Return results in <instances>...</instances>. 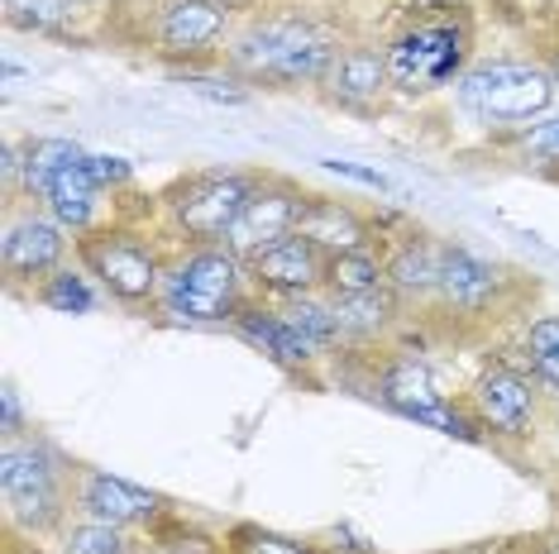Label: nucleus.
Instances as JSON below:
<instances>
[{
    "instance_id": "1",
    "label": "nucleus",
    "mask_w": 559,
    "mask_h": 554,
    "mask_svg": "<svg viewBox=\"0 0 559 554\" xmlns=\"http://www.w3.org/2000/svg\"><path fill=\"white\" fill-rule=\"evenodd\" d=\"M0 497H5L10 531H24V535L58 531L72 502L68 463H62L53 445H44L34 435L5 439L0 445Z\"/></svg>"
},
{
    "instance_id": "2",
    "label": "nucleus",
    "mask_w": 559,
    "mask_h": 554,
    "mask_svg": "<svg viewBox=\"0 0 559 554\" xmlns=\"http://www.w3.org/2000/svg\"><path fill=\"white\" fill-rule=\"evenodd\" d=\"M335 58H340L335 44L307 20H253L230 44V68L245 82H263V86L325 82Z\"/></svg>"
},
{
    "instance_id": "3",
    "label": "nucleus",
    "mask_w": 559,
    "mask_h": 554,
    "mask_svg": "<svg viewBox=\"0 0 559 554\" xmlns=\"http://www.w3.org/2000/svg\"><path fill=\"white\" fill-rule=\"evenodd\" d=\"M249 282L245 258H235L225 244H201L197 254H187L177 268L163 277V306L177 321H197V325H225L239 316V292Z\"/></svg>"
},
{
    "instance_id": "4",
    "label": "nucleus",
    "mask_w": 559,
    "mask_h": 554,
    "mask_svg": "<svg viewBox=\"0 0 559 554\" xmlns=\"http://www.w3.org/2000/svg\"><path fill=\"white\" fill-rule=\"evenodd\" d=\"M388 77L397 92L416 96V92H436L444 82H460L468 72V24L454 15L444 20H426V24H412L402 29L397 39L388 44Z\"/></svg>"
},
{
    "instance_id": "5",
    "label": "nucleus",
    "mask_w": 559,
    "mask_h": 554,
    "mask_svg": "<svg viewBox=\"0 0 559 554\" xmlns=\"http://www.w3.org/2000/svg\"><path fill=\"white\" fill-rule=\"evenodd\" d=\"M373 397L383 401V407H392L397 416H406V421L430 425V431H440V435L483 439L478 416L444 397L436 373H430L416 354H388L383 363H378L373 369Z\"/></svg>"
},
{
    "instance_id": "6",
    "label": "nucleus",
    "mask_w": 559,
    "mask_h": 554,
    "mask_svg": "<svg viewBox=\"0 0 559 554\" xmlns=\"http://www.w3.org/2000/svg\"><path fill=\"white\" fill-rule=\"evenodd\" d=\"M454 92L474 116L483 120H540L555 100L550 68H531V62H478L468 68Z\"/></svg>"
},
{
    "instance_id": "7",
    "label": "nucleus",
    "mask_w": 559,
    "mask_h": 554,
    "mask_svg": "<svg viewBox=\"0 0 559 554\" xmlns=\"http://www.w3.org/2000/svg\"><path fill=\"white\" fill-rule=\"evenodd\" d=\"M259 178H245V172H197V178L173 186V220L177 230L197 244H215L235 230L239 210L249 206Z\"/></svg>"
},
{
    "instance_id": "8",
    "label": "nucleus",
    "mask_w": 559,
    "mask_h": 554,
    "mask_svg": "<svg viewBox=\"0 0 559 554\" xmlns=\"http://www.w3.org/2000/svg\"><path fill=\"white\" fill-rule=\"evenodd\" d=\"M82 263L110 297L124 301V306L154 301L163 292V277H168L158 268L154 249H148L144 239L124 234V230H100L92 239H82Z\"/></svg>"
},
{
    "instance_id": "9",
    "label": "nucleus",
    "mask_w": 559,
    "mask_h": 554,
    "mask_svg": "<svg viewBox=\"0 0 559 554\" xmlns=\"http://www.w3.org/2000/svg\"><path fill=\"white\" fill-rule=\"evenodd\" d=\"M540 377L516 363H488L468 387V411L492 439H526L540 416Z\"/></svg>"
},
{
    "instance_id": "10",
    "label": "nucleus",
    "mask_w": 559,
    "mask_h": 554,
    "mask_svg": "<svg viewBox=\"0 0 559 554\" xmlns=\"http://www.w3.org/2000/svg\"><path fill=\"white\" fill-rule=\"evenodd\" d=\"M301 206H307V192H301L297 182H283V178H259V186H253L249 206L239 210L235 230L225 234V249H230L235 258H253L263 254V249H273L277 239H287L292 230H297V216Z\"/></svg>"
},
{
    "instance_id": "11",
    "label": "nucleus",
    "mask_w": 559,
    "mask_h": 554,
    "mask_svg": "<svg viewBox=\"0 0 559 554\" xmlns=\"http://www.w3.org/2000/svg\"><path fill=\"white\" fill-rule=\"evenodd\" d=\"M249 282L269 297H283V301H297V297H316L325 287V254L316 244H307L301 234H287L277 239L273 249L253 254L249 263Z\"/></svg>"
},
{
    "instance_id": "12",
    "label": "nucleus",
    "mask_w": 559,
    "mask_h": 554,
    "mask_svg": "<svg viewBox=\"0 0 559 554\" xmlns=\"http://www.w3.org/2000/svg\"><path fill=\"white\" fill-rule=\"evenodd\" d=\"M225 29H230V5L221 0H168L158 10L154 39L168 58H197L211 53L225 39Z\"/></svg>"
},
{
    "instance_id": "13",
    "label": "nucleus",
    "mask_w": 559,
    "mask_h": 554,
    "mask_svg": "<svg viewBox=\"0 0 559 554\" xmlns=\"http://www.w3.org/2000/svg\"><path fill=\"white\" fill-rule=\"evenodd\" d=\"M72 502L92 516V521H106V526H144L163 511L158 493L148 487H134L116 473H100V469H86L78 483H72Z\"/></svg>"
},
{
    "instance_id": "14",
    "label": "nucleus",
    "mask_w": 559,
    "mask_h": 554,
    "mask_svg": "<svg viewBox=\"0 0 559 554\" xmlns=\"http://www.w3.org/2000/svg\"><path fill=\"white\" fill-rule=\"evenodd\" d=\"M62 254H68V239H62V225L58 220H44V216H24L5 230L0 239V258H5V273L15 282H48L58 273Z\"/></svg>"
},
{
    "instance_id": "15",
    "label": "nucleus",
    "mask_w": 559,
    "mask_h": 554,
    "mask_svg": "<svg viewBox=\"0 0 559 554\" xmlns=\"http://www.w3.org/2000/svg\"><path fill=\"white\" fill-rule=\"evenodd\" d=\"M502 292V273L492 263L474 258L468 249H444V268H440V287L436 297L460 316H488L492 301Z\"/></svg>"
},
{
    "instance_id": "16",
    "label": "nucleus",
    "mask_w": 559,
    "mask_h": 554,
    "mask_svg": "<svg viewBox=\"0 0 559 554\" xmlns=\"http://www.w3.org/2000/svg\"><path fill=\"white\" fill-rule=\"evenodd\" d=\"M307 244H316L325 258L335 254H349V249H373V230L364 225L359 210H349L345 201L335 196H307V206H301L297 216V230Z\"/></svg>"
},
{
    "instance_id": "17",
    "label": "nucleus",
    "mask_w": 559,
    "mask_h": 554,
    "mask_svg": "<svg viewBox=\"0 0 559 554\" xmlns=\"http://www.w3.org/2000/svg\"><path fill=\"white\" fill-rule=\"evenodd\" d=\"M239 335L249 339L253 349H263L273 363H283V369H307V363L321 354V349L311 345L307 335L292 325L283 311H263V306H239V316L230 321Z\"/></svg>"
},
{
    "instance_id": "18",
    "label": "nucleus",
    "mask_w": 559,
    "mask_h": 554,
    "mask_svg": "<svg viewBox=\"0 0 559 554\" xmlns=\"http://www.w3.org/2000/svg\"><path fill=\"white\" fill-rule=\"evenodd\" d=\"M444 249L450 244H440V239H402V244L383 258L388 263V287L402 292V297H430L440 287Z\"/></svg>"
},
{
    "instance_id": "19",
    "label": "nucleus",
    "mask_w": 559,
    "mask_h": 554,
    "mask_svg": "<svg viewBox=\"0 0 559 554\" xmlns=\"http://www.w3.org/2000/svg\"><path fill=\"white\" fill-rule=\"evenodd\" d=\"M388 58L373 53V48H345V53L335 58V68H330V96L345 100V106H368V100L383 96L388 86Z\"/></svg>"
},
{
    "instance_id": "20",
    "label": "nucleus",
    "mask_w": 559,
    "mask_h": 554,
    "mask_svg": "<svg viewBox=\"0 0 559 554\" xmlns=\"http://www.w3.org/2000/svg\"><path fill=\"white\" fill-rule=\"evenodd\" d=\"M402 292L392 287H378V292H359V297H330L335 306V321H340V335L345 339H378L397 325V301Z\"/></svg>"
},
{
    "instance_id": "21",
    "label": "nucleus",
    "mask_w": 559,
    "mask_h": 554,
    "mask_svg": "<svg viewBox=\"0 0 559 554\" xmlns=\"http://www.w3.org/2000/svg\"><path fill=\"white\" fill-rule=\"evenodd\" d=\"M96 196H100V182L92 178V162H78V168L58 172L53 186L44 192L48 210H53V220L62 230H86L96 216Z\"/></svg>"
},
{
    "instance_id": "22",
    "label": "nucleus",
    "mask_w": 559,
    "mask_h": 554,
    "mask_svg": "<svg viewBox=\"0 0 559 554\" xmlns=\"http://www.w3.org/2000/svg\"><path fill=\"white\" fill-rule=\"evenodd\" d=\"M388 287V263L373 249H349V254L325 258V297H359V292H378Z\"/></svg>"
},
{
    "instance_id": "23",
    "label": "nucleus",
    "mask_w": 559,
    "mask_h": 554,
    "mask_svg": "<svg viewBox=\"0 0 559 554\" xmlns=\"http://www.w3.org/2000/svg\"><path fill=\"white\" fill-rule=\"evenodd\" d=\"M78 162H86V154L72 138H34L29 144V158H24V192H48L53 186L58 172H68V168H78Z\"/></svg>"
},
{
    "instance_id": "24",
    "label": "nucleus",
    "mask_w": 559,
    "mask_h": 554,
    "mask_svg": "<svg viewBox=\"0 0 559 554\" xmlns=\"http://www.w3.org/2000/svg\"><path fill=\"white\" fill-rule=\"evenodd\" d=\"M5 20L29 34H62L78 15V0H0Z\"/></svg>"
},
{
    "instance_id": "25",
    "label": "nucleus",
    "mask_w": 559,
    "mask_h": 554,
    "mask_svg": "<svg viewBox=\"0 0 559 554\" xmlns=\"http://www.w3.org/2000/svg\"><path fill=\"white\" fill-rule=\"evenodd\" d=\"M521 349H526V369L559 397V316L531 321V330H526V339H521Z\"/></svg>"
},
{
    "instance_id": "26",
    "label": "nucleus",
    "mask_w": 559,
    "mask_h": 554,
    "mask_svg": "<svg viewBox=\"0 0 559 554\" xmlns=\"http://www.w3.org/2000/svg\"><path fill=\"white\" fill-rule=\"evenodd\" d=\"M62 554H139L134 540L124 535V526H106V521H78L62 531Z\"/></svg>"
},
{
    "instance_id": "27",
    "label": "nucleus",
    "mask_w": 559,
    "mask_h": 554,
    "mask_svg": "<svg viewBox=\"0 0 559 554\" xmlns=\"http://www.w3.org/2000/svg\"><path fill=\"white\" fill-rule=\"evenodd\" d=\"M283 316L297 325L301 335L311 339L316 349H335L340 339V321H335V306H330V301H316V297H297V301H287L283 306Z\"/></svg>"
},
{
    "instance_id": "28",
    "label": "nucleus",
    "mask_w": 559,
    "mask_h": 554,
    "mask_svg": "<svg viewBox=\"0 0 559 554\" xmlns=\"http://www.w3.org/2000/svg\"><path fill=\"white\" fill-rule=\"evenodd\" d=\"M39 301H44V306H53V311H68V316H86V311L96 306V292L86 287L82 273L58 268V273L39 287Z\"/></svg>"
},
{
    "instance_id": "29",
    "label": "nucleus",
    "mask_w": 559,
    "mask_h": 554,
    "mask_svg": "<svg viewBox=\"0 0 559 554\" xmlns=\"http://www.w3.org/2000/svg\"><path fill=\"white\" fill-rule=\"evenodd\" d=\"M230 554H316V545H301V540L277 535V531H263V526H235Z\"/></svg>"
},
{
    "instance_id": "30",
    "label": "nucleus",
    "mask_w": 559,
    "mask_h": 554,
    "mask_svg": "<svg viewBox=\"0 0 559 554\" xmlns=\"http://www.w3.org/2000/svg\"><path fill=\"white\" fill-rule=\"evenodd\" d=\"M516 148H521V158H531V162H559V116H545L531 124V130H521Z\"/></svg>"
},
{
    "instance_id": "31",
    "label": "nucleus",
    "mask_w": 559,
    "mask_h": 554,
    "mask_svg": "<svg viewBox=\"0 0 559 554\" xmlns=\"http://www.w3.org/2000/svg\"><path fill=\"white\" fill-rule=\"evenodd\" d=\"M92 162V178L100 182V186H120V182H130V162L124 158H110V154H100V158H86Z\"/></svg>"
},
{
    "instance_id": "32",
    "label": "nucleus",
    "mask_w": 559,
    "mask_h": 554,
    "mask_svg": "<svg viewBox=\"0 0 559 554\" xmlns=\"http://www.w3.org/2000/svg\"><path fill=\"white\" fill-rule=\"evenodd\" d=\"M321 168H325V172H340V178H354V182H364V186H373V192H388V178H383V172L354 168V162H340V158H321Z\"/></svg>"
},
{
    "instance_id": "33",
    "label": "nucleus",
    "mask_w": 559,
    "mask_h": 554,
    "mask_svg": "<svg viewBox=\"0 0 559 554\" xmlns=\"http://www.w3.org/2000/svg\"><path fill=\"white\" fill-rule=\"evenodd\" d=\"M187 86H192L197 96H211V100H230V106H239L245 100V86L235 82H211V77H187Z\"/></svg>"
},
{
    "instance_id": "34",
    "label": "nucleus",
    "mask_w": 559,
    "mask_h": 554,
    "mask_svg": "<svg viewBox=\"0 0 559 554\" xmlns=\"http://www.w3.org/2000/svg\"><path fill=\"white\" fill-rule=\"evenodd\" d=\"M0 401H5V439H15L24 431V416H20V397H15V387H5L0 393Z\"/></svg>"
},
{
    "instance_id": "35",
    "label": "nucleus",
    "mask_w": 559,
    "mask_h": 554,
    "mask_svg": "<svg viewBox=\"0 0 559 554\" xmlns=\"http://www.w3.org/2000/svg\"><path fill=\"white\" fill-rule=\"evenodd\" d=\"M536 554H559V531H555V535H545V540H540V550H536Z\"/></svg>"
},
{
    "instance_id": "36",
    "label": "nucleus",
    "mask_w": 559,
    "mask_h": 554,
    "mask_svg": "<svg viewBox=\"0 0 559 554\" xmlns=\"http://www.w3.org/2000/svg\"><path fill=\"white\" fill-rule=\"evenodd\" d=\"M5 554H39V550H34V545H20L15 531H10V550H5Z\"/></svg>"
},
{
    "instance_id": "37",
    "label": "nucleus",
    "mask_w": 559,
    "mask_h": 554,
    "mask_svg": "<svg viewBox=\"0 0 559 554\" xmlns=\"http://www.w3.org/2000/svg\"><path fill=\"white\" fill-rule=\"evenodd\" d=\"M550 77H555V86H559V58L550 62Z\"/></svg>"
},
{
    "instance_id": "38",
    "label": "nucleus",
    "mask_w": 559,
    "mask_h": 554,
    "mask_svg": "<svg viewBox=\"0 0 559 554\" xmlns=\"http://www.w3.org/2000/svg\"><path fill=\"white\" fill-rule=\"evenodd\" d=\"M316 554H340V550H316Z\"/></svg>"
},
{
    "instance_id": "39",
    "label": "nucleus",
    "mask_w": 559,
    "mask_h": 554,
    "mask_svg": "<svg viewBox=\"0 0 559 554\" xmlns=\"http://www.w3.org/2000/svg\"><path fill=\"white\" fill-rule=\"evenodd\" d=\"M78 5H92V0H78Z\"/></svg>"
},
{
    "instance_id": "40",
    "label": "nucleus",
    "mask_w": 559,
    "mask_h": 554,
    "mask_svg": "<svg viewBox=\"0 0 559 554\" xmlns=\"http://www.w3.org/2000/svg\"><path fill=\"white\" fill-rule=\"evenodd\" d=\"M555 507H559V493H555Z\"/></svg>"
}]
</instances>
